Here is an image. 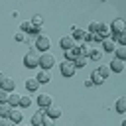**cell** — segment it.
I'll use <instances>...</instances> for the list:
<instances>
[{"label": "cell", "instance_id": "obj_1", "mask_svg": "<svg viewBox=\"0 0 126 126\" xmlns=\"http://www.w3.org/2000/svg\"><path fill=\"white\" fill-rule=\"evenodd\" d=\"M57 63V59H55V55L53 53H49V51H45V53H41L39 57H37V65L41 67V69H45V71H51V67Z\"/></svg>", "mask_w": 126, "mask_h": 126}, {"label": "cell", "instance_id": "obj_2", "mask_svg": "<svg viewBox=\"0 0 126 126\" xmlns=\"http://www.w3.org/2000/svg\"><path fill=\"white\" fill-rule=\"evenodd\" d=\"M35 47H37L41 53H45V51H49V47H51V39H49L47 35H37V39H35Z\"/></svg>", "mask_w": 126, "mask_h": 126}, {"label": "cell", "instance_id": "obj_3", "mask_svg": "<svg viewBox=\"0 0 126 126\" xmlns=\"http://www.w3.org/2000/svg\"><path fill=\"white\" fill-rule=\"evenodd\" d=\"M108 28H110V35H118V33L124 32V20L116 18V20H112V22L108 24Z\"/></svg>", "mask_w": 126, "mask_h": 126}, {"label": "cell", "instance_id": "obj_4", "mask_svg": "<svg viewBox=\"0 0 126 126\" xmlns=\"http://www.w3.org/2000/svg\"><path fill=\"white\" fill-rule=\"evenodd\" d=\"M59 69H61V75H63V77H73L75 71H77L75 65H73V61H63Z\"/></svg>", "mask_w": 126, "mask_h": 126}, {"label": "cell", "instance_id": "obj_5", "mask_svg": "<svg viewBox=\"0 0 126 126\" xmlns=\"http://www.w3.org/2000/svg\"><path fill=\"white\" fill-rule=\"evenodd\" d=\"M37 104H39L41 108H47V106L53 104V96L47 94V93H39V94H37Z\"/></svg>", "mask_w": 126, "mask_h": 126}, {"label": "cell", "instance_id": "obj_6", "mask_svg": "<svg viewBox=\"0 0 126 126\" xmlns=\"http://www.w3.org/2000/svg\"><path fill=\"white\" fill-rule=\"evenodd\" d=\"M24 65H26L28 69L37 67V55H35V53H32V51H28V53L24 55Z\"/></svg>", "mask_w": 126, "mask_h": 126}, {"label": "cell", "instance_id": "obj_7", "mask_svg": "<svg viewBox=\"0 0 126 126\" xmlns=\"http://www.w3.org/2000/svg\"><path fill=\"white\" fill-rule=\"evenodd\" d=\"M41 110H43V114H47V116H49V118H53V120L61 116V108H59L57 104H51V106H47V108H41Z\"/></svg>", "mask_w": 126, "mask_h": 126}, {"label": "cell", "instance_id": "obj_8", "mask_svg": "<svg viewBox=\"0 0 126 126\" xmlns=\"http://www.w3.org/2000/svg\"><path fill=\"white\" fill-rule=\"evenodd\" d=\"M35 79H37V83H39V85H47V83H49L53 77H51V71H45V69H41V71L35 75Z\"/></svg>", "mask_w": 126, "mask_h": 126}, {"label": "cell", "instance_id": "obj_9", "mask_svg": "<svg viewBox=\"0 0 126 126\" xmlns=\"http://www.w3.org/2000/svg\"><path fill=\"white\" fill-rule=\"evenodd\" d=\"M75 43H77V41H75L71 35H63V37H61V41H59L61 49H65V51H67V49H71V47H75Z\"/></svg>", "mask_w": 126, "mask_h": 126}, {"label": "cell", "instance_id": "obj_10", "mask_svg": "<svg viewBox=\"0 0 126 126\" xmlns=\"http://www.w3.org/2000/svg\"><path fill=\"white\" fill-rule=\"evenodd\" d=\"M0 89H4V91H8V93H12V91L16 89V79H12V77H4V81H2Z\"/></svg>", "mask_w": 126, "mask_h": 126}, {"label": "cell", "instance_id": "obj_11", "mask_svg": "<svg viewBox=\"0 0 126 126\" xmlns=\"http://www.w3.org/2000/svg\"><path fill=\"white\" fill-rule=\"evenodd\" d=\"M77 57H79V43H75V47L65 51V61H75Z\"/></svg>", "mask_w": 126, "mask_h": 126}, {"label": "cell", "instance_id": "obj_12", "mask_svg": "<svg viewBox=\"0 0 126 126\" xmlns=\"http://www.w3.org/2000/svg\"><path fill=\"white\" fill-rule=\"evenodd\" d=\"M96 33H98V37H100V39L112 37V35H110V28H108V24H100V26H98V30H96Z\"/></svg>", "mask_w": 126, "mask_h": 126}, {"label": "cell", "instance_id": "obj_13", "mask_svg": "<svg viewBox=\"0 0 126 126\" xmlns=\"http://www.w3.org/2000/svg\"><path fill=\"white\" fill-rule=\"evenodd\" d=\"M108 67H110L112 73H122V71H124V61H120V59H112Z\"/></svg>", "mask_w": 126, "mask_h": 126}, {"label": "cell", "instance_id": "obj_14", "mask_svg": "<svg viewBox=\"0 0 126 126\" xmlns=\"http://www.w3.org/2000/svg\"><path fill=\"white\" fill-rule=\"evenodd\" d=\"M102 49H104V51H108V53H112V51L116 49V41H114L112 37H106V39H102Z\"/></svg>", "mask_w": 126, "mask_h": 126}, {"label": "cell", "instance_id": "obj_15", "mask_svg": "<svg viewBox=\"0 0 126 126\" xmlns=\"http://www.w3.org/2000/svg\"><path fill=\"white\" fill-rule=\"evenodd\" d=\"M8 118H10L12 122H16V124H18V122H22L24 114H22V110H18V106H14V108L10 110V116H8Z\"/></svg>", "mask_w": 126, "mask_h": 126}, {"label": "cell", "instance_id": "obj_16", "mask_svg": "<svg viewBox=\"0 0 126 126\" xmlns=\"http://www.w3.org/2000/svg\"><path fill=\"white\" fill-rule=\"evenodd\" d=\"M100 57H102V49L93 45V49H91V53H89L87 59H91V61H100Z\"/></svg>", "mask_w": 126, "mask_h": 126}, {"label": "cell", "instance_id": "obj_17", "mask_svg": "<svg viewBox=\"0 0 126 126\" xmlns=\"http://www.w3.org/2000/svg\"><path fill=\"white\" fill-rule=\"evenodd\" d=\"M20 96H22V94H20L18 91H12V93H10V96H8V104H10L12 108H14V106H18V104H20Z\"/></svg>", "mask_w": 126, "mask_h": 126}, {"label": "cell", "instance_id": "obj_18", "mask_svg": "<svg viewBox=\"0 0 126 126\" xmlns=\"http://www.w3.org/2000/svg\"><path fill=\"white\" fill-rule=\"evenodd\" d=\"M116 112L118 114H124L126 112V96H118L116 98Z\"/></svg>", "mask_w": 126, "mask_h": 126}, {"label": "cell", "instance_id": "obj_19", "mask_svg": "<svg viewBox=\"0 0 126 126\" xmlns=\"http://www.w3.org/2000/svg\"><path fill=\"white\" fill-rule=\"evenodd\" d=\"M41 118H43V110H37V112L32 114L30 124H32V126H41Z\"/></svg>", "mask_w": 126, "mask_h": 126}, {"label": "cell", "instance_id": "obj_20", "mask_svg": "<svg viewBox=\"0 0 126 126\" xmlns=\"http://www.w3.org/2000/svg\"><path fill=\"white\" fill-rule=\"evenodd\" d=\"M26 89H28L30 93L37 91V89H39V83H37V79H35V77H33V79H26Z\"/></svg>", "mask_w": 126, "mask_h": 126}, {"label": "cell", "instance_id": "obj_21", "mask_svg": "<svg viewBox=\"0 0 126 126\" xmlns=\"http://www.w3.org/2000/svg\"><path fill=\"white\" fill-rule=\"evenodd\" d=\"M71 32H73V33H71V37H73L75 41L85 37V30H81V28H77V26H73V28H71Z\"/></svg>", "mask_w": 126, "mask_h": 126}, {"label": "cell", "instance_id": "obj_22", "mask_svg": "<svg viewBox=\"0 0 126 126\" xmlns=\"http://www.w3.org/2000/svg\"><path fill=\"white\" fill-rule=\"evenodd\" d=\"M114 55H116L114 59H120V61H124V59H126V47H124V45H118V47L114 49Z\"/></svg>", "mask_w": 126, "mask_h": 126}, {"label": "cell", "instance_id": "obj_23", "mask_svg": "<svg viewBox=\"0 0 126 126\" xmlns=\"http://www.w3.org/2000/svg\"><path fill=\"white\" fill-rule=\"evenodd\" d=\"M10 110H12V106L8 102H2L0 104V118H8L10 116Z\"/></svg>", "mask_w": 126, "mask_h": 126}, {"label": "cell", "instance_id": "obj_24", "mask_svg": "<svg viewBox=\"0 0 126 126\" xmlns=\"http://www.w3.org/2000/svg\"><path fill=\"white\" fill-rule=\"evenodd\" d=\"M96 71H98V75H100V77H102V79H106V77H108V75H110V67H108V65H106V63H102V65H100V67H98V69H96Z\"/></svg>", "mask_w": 126, "mask_h": 126}, {"label": "cell", "instance_id": "obj_25", "mask_svg": "<svg viewBox=\"0 0 126 126\" xmlns=\"http://www.w3.org/2000/svg\"><path fill=\"white\" fill-rule=\"evenodd\" d=\"M30 104H32V96H30V94H22V96H20V104H18V106L28 108Z\"/></svg>", "mask_w": 126, "mask_h": 126}, {"label": "cell", "instance_id": "obj_26", "mask_svg": "<svg viewBox=\"0 0 126 126\" xmlns=\"http://www.w3.org/2000/svg\"><path fill=\"white\" fill-rule=\"evenodd\" d=\"M91 81H93V85H102L104 83V79L98 75V71H93L91 73Z\"/></svg>", "mask_w": 126, "mask_h": 126}, {"label": "cell", "instance_id": "obj_27", "mask_svg": "<svg viewBox=\"0 0 126 126\" xmlns=\"http://www.w3.org/2000/svg\"><path fill=\"white\" fill-rule=\"evenodd\" d=\"M73 65H75V69H77V67H79V69H81V67H85V65H87V57L79 55V57H77V59L73 61Z\"/></svg>", "mask_w": 126, "mask_h": 126}, {"label": "cell", "instance_id": "obj_28", "mask_svg": "<svg viewBox=\"0 0 126 126\" xmlns=\"http://www.w3.org/2000/svg\"><path fill=\"white\" fill-rule=\"evenodd\" d=\"M112 39H114V41H118L120 45H124V47H126V33H124V32H122V33H118V35H114Z\"/></svg>", "mask_w": 126, "mask_h": 126}, {"label": "cell", "instance_id": "obj_29", "mask_svg": "<svg viewBox=\"0 0 126 126\" xmlns=\"http://www.w3.org/2000/svg\"><path fill=\"white\" fill-rule=\"evenodd\" d=\"M30 30H32V22H22V26H20V32H24V33H30Z\"/></svg>", "mask_w": 126, "mask_h": 126}, {"label": "cell", "instance_id": "obj_30", "mask_svg": "<svg viewBox=\"0 0 126 126\" xmlns=\"http://www.w3.org/2000/svg\"><path fill=\"white\" fill-rule=\"evenodd\" d=\"M41 126H55V124H53V118H49L47 114H43V118H41Z\"/></svg>", "mask_w": 126, "mask_h": 126}, {"label": "cell", "instance_id": "obj_31", "mask_svg": "<svg viewBox=\"0 0 126 126\" xmlns=\"http://www.w3.org/2000/svg\"><path fill=\"white\" fill-rule=\"evenodd\" d=\"M8 96H10V93L4 91V89H0V104L2 102H8Z\"/></svg>", "mask_w": 126, "mask_h": 126}, {"label": "cell", "instance_id": "obj_32", "mask_svg": "<svg viewBox=\"0 0 126 126\" xmlns=\"http://www.w3.org/2000/svg\"><path fill=\"white\" fill-rule=\"evenodd\" d=\"M30 22H32V26H41V24H43V18H41V16H33Z\"/></svg>", "mask_w": 126, "mask_h": 126}, {"label": "cell", "instance_id": "obj_33", "mask_svg": "<svg viewBox=\"0 0 126 126\" xmlns=\"http://www.w3.org/2000/svg\"><path fill=\"white\" fill-rule=\"evenodd\" d=\"M98 26H100V22H91V26H89V32H91V33H96Z\"/></svg>", "mask_w": 126, "mask_h": 126}, {"label": "cell", "instance_id": "obj_34", "mask_svg": "<svg viewBox=\"0 0 126 126\" xmlns=\"http://www.w3.org/2000/svg\"><path fill=\"white\" fill-rule=\"evenodd\" d=\"M0 126H16V122H12L10 118H0Z\"/></svg>", "mask_w": 126, "mask_h": 126}, {"label": "cell", "instance_id": "obj_35", "mask_svg": "<svg viewBox=\"0 0 126 126\" xmlns=\"http://www.w3.org/2000/svg\"><path fill=\"white\" fill-rule=\"evenodd\" d=\"M30 33H33V35H41V26H32Z\"/></svg>", "mask_w": 126, "mask_h": 126}, {"label": "cell", "instance_id": "obj_36", "mask_svg": "<svg viewBox=\"0 0 126 126\" xmlns=\"http://www.w3.org/2000/svg\"><path fill=\"white\" fill-rule=\"evenodd\" d=\"M14 39H16V41H24V39H26V33H24V32H16Z\"/></svg>", "mask_w": 126, "mask_h": 126}, {"label": "cell", "instance_id": "obj_37", "mask_svg": "<svg viewBox=\"0 0 126 126\" xmlns=\"http://www.w3.org/2000/svg\"><path fill=\"white\" fill-rule=\"evenodd\" d=\"M2 81H4V75H2V73H0V85H2Z\"/></svg>", "mask_w": 126, "mask_h": 126}, {"label": "cell", "instance_id": "obj_38", "mask_svg": "<svg viewBox=\"0 0 126 126\" xmlns=\"http://www.w3.org/2000/svg\"><path fill=\"white\" fill-rule=\"evenodd\" d=\"M28 126H32V124H28Z\"/></svg>", "mask_w": 126, "mask_h": 126}]
</instances>
